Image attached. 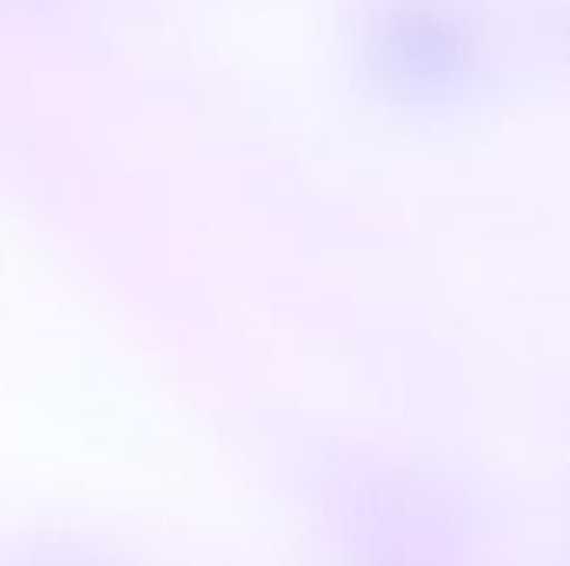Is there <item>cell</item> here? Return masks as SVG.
Listing matches in <instances>:
<instances>
[{
  "label": "cell",
  "instance_id": "cell-1",
  "mask_svg": "<svg viewBox=\"0 0 570 566\" xmlns=\"http://www.w3.org/2000/svg\"><path fill=\"white\" fill-rule=\"evenodd\" d=\"M367 63L404 103H448L471 87L481 43L454 0H394L367 23Z\"/></svg>",
  "mask_w": 570,
  "mask_h": 566
}]
</instances>
